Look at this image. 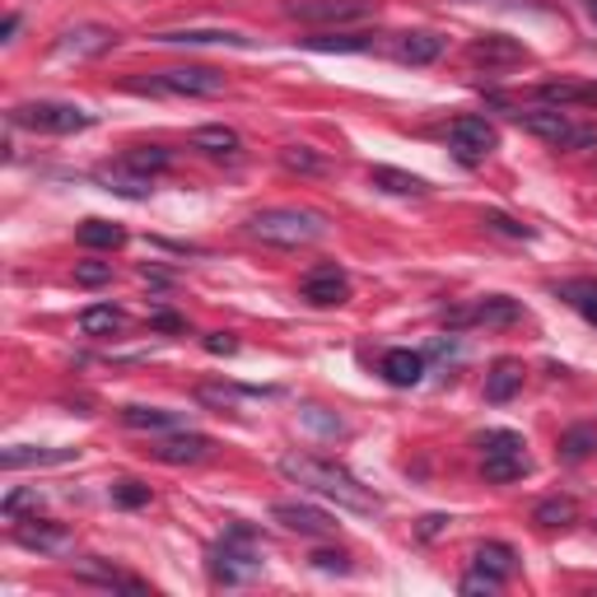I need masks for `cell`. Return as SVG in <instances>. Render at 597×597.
<instances>
[{
	"label": "cell",
	"instance_id": "ee69618b",
	"mask_svg": "<svg viewBox=\"0 0 597 597\" xmlns=\"http://www.w3.org/2000/svg\"><path fill=\"white\" fill-rule=\"evenodd\" d=\"M206 350H210V355H238V336H229V332H210V336H206Z\"/></svg>",
	"mask_w": 597,
	"mask_h": 597
},
{
	"label": "cell",
	"instance_id": "44dd1931",
	"mask_svg": "<svg viewBox=\"0 0 597 597\" xmlns=\"http://www.w3.org/2000/svg\"><path fill=\"white\" fill-rule=\"evenodd\" d=\"M14 542L19 546H29V551H47V555H62L70 551V532L66 528H56V523H19L14 528Z\"/></svg>",
	"mask_w": 597,
	"mask_h": 597
},
{
	"label": "cell",
	"instance_id": "7a4b0ae2",
	"mask_svg": "<svg viewBox=\"0 0 597 597\" xmlns=\"http://www.w3.org/2000/svg\"><path fill=\"white\" fill-rule=\"evenodd\" d=\"M248 234L262 238L271 248H313L327 238V220L317 210H298V206H271L257 210L248 220Z\"/></svg>",
	"mask_w": 597,
	"mask_h": 597
},
{
	"label": "cell",
	"instance_id": "7c38bea8",
	"mask_svg": "<svg viewBox=\"0 0 597 597\" xmlns=\"http://www.w3.org/2000/svg\"><path fill=\"white\" fill-rule=\"evenodd\" d=\"M150 453L169 467H192V463H206V457L215 453V439L210 434H196V430H169Z\"/></svg>",
	"mask_w": 597,
	"mask_h": 597
},
{
	"label": "cell",
	"instance_id": "3957f363",
	"mask_svg": "<svg viewBox=\"0 0 597 597\" xmlns=\"http://www.w3.org/2000/svg\"><path fill=\"white\" fill-rule=\"evenodd\" d=\"M262 542H257V532L243 528V523H234L225 532V542H215L210 546V579L215 584H225V588H238V584H252V579H262Z\"/></svg>",
	"mask_w": 597,
	"mask_h": 597
},
{
	"label": "cell",
	"instance_id": "d4e9b609",
	"mask_svg": "<svg viewBox=\"0 0 597 597\" xmlns=\"http://www.w3.org/2000/svg\"><path fill=\"white\" fill-rule=\"evenodd\" d=\"M532 523H542V528H569V523H579V500L574 495H551V500H542L532 509Z\"/></svg>",
	"mask_w": 597,
	"mask_h": 597
},
{
	"label": "cell",
	"instance_id": "9a60e30c",
	"mask_svg": "<svg viewBox=\"0 0 597 597\" xmlns=\"http://www.w3.org/2000/svg\"><path fill=\"white\" fill-rule=\"evenodd\" d=\"M532 94L546 108H597V79H546Z\"/></svg>",
	"mask_w": 597,
	"mask_h": 597
},
{
	"label": "cell",
	"instance_id": "8fae6325",
	"mask_svg": "<svg viewBox=\"0 0 597 597\" xmlns=\"http://www.w3.org/2000/svg\"><path fill=\"white\" fill-rule=\"evenodd\" d=\"M448 323L453 327H463V323H476V327H519L523 323V304H519V298H504V294H486V298H476L471 308L448 313Z\"/></svg>",
	"mask_w": 597,
	"mask_h": 597
},
{
	"label": "cell",
	"instance_id": "836d02e7",
	"mask_svg": "<svg viewBox=\"0 0 597 597\" xmlns=\"http://www.w3.org/2000/svg\"><path fill=\"white\" fill-rule=\"evenodd\" d=\"M597 448V430L593 425H574L561 434V457L565 463H584V457Z\"/></svg>",
	"mask_w": 597,
	"mask_h": 597
},
{
	"label": "cell",
	"instance_id": "ac0fdd59",
	"mask_svg": "<svg viewBox=\"0 0 597 597\" xmlns=\"http://www.w3.org/2000/svg\"><path fill=\"white\" fill-rule=\"evenodd\" d=\"M467 56L476 66H523L528 47L513 43V37H504V33H486V37H476V43L467 47Z\"/></svg>",
	"mask_w": 597,
	"mask_h": 597
},
{
	"label": "cell",
	"instance_id": "1f68e13d",
	"mask_svg": "<svg viewBox=\"0 0 597 597\" xmlns=\"http://www.w3.org/2000/svg\"><path fill=\"white\" fill-rule=\"evenodd\" d=\"M122 164H131L135 173L154 177V173H164V169L173 164V150H164V145H131V150L122 154Z\"/></svg>",
	"mask_w": 597,
	"mask_h": 597
},
{
	"label": "cell",
	"instance_id": "8d00e7d4",
	"mask_svg": "<svg viewBox=\"0 0 597 597\" xmlns=\"http://www.w3.org/2000/svg\"><path fill=\"white\" fill-rule=\"evenodd\" d=\"M481 225H486L490 234H500V238H519V243L536 238L532 225H519V220H513V215H504V210H486V215H481Z\"/></svg>",
	"mask_w": 597,
	"mask_h": 597
},
{
	"label": "cell",
	"instance_id": "74e56055",
	"mask_svg": "<svg viewBox=\"0 0 597 597\" xmlns=\"http://www.w3.org/2000/svg\"><path fill=\"white\" fill-rule=\"evenodd\" d=\"M281 164H285L290 173H323L327 159L317 154V150H308V145H285V150H281Z\"/></svg>",
	"mask_w": 597,
	"mask_h": 597
},
{
	"label": "cell",
	"instance_id": "cb8c5ba5",
	"mask_svg": "<svg viewBox=\"0 0 597 597\" xmlns=\"http://www.w3.org/2000/svg\"><path fill=\"white\" fill-rule=\"evenodd\" d=\"M122 425L127 430H159V434H169V430H183V415L164 411V406H122Z\"/></svg>",
	"mask_w": 597,
	"mask_h": 597
},
{
	"label": "cell",
	"instance_id": "bcb514c9",
	"mask_svg": "<svg viewBox=\"0 0 597 597\" xmlns=\"http://www.w3.org/2000/svg\"><path fill=\"white\" fill-rule=\"evenodd\" d=\"M444 528H448V519H444V513H430V519H421V528H415V532H421L425 542H430V536H439Z\"/></svg>",
	"mask_w": 597,
	"mask_h": 597
},
{
	"label": "cell",
	"instance_id": "2e32d148",
	"mask_svg": "<svg viewBox=\"0 0 597 597\" xmlns=\"http://www.w3.org/2000/svg\"><path fill=\"white\" fill-rule=\"evenodd\" d=\"M154 43H164V47H252V37L234 33V29H169V33H154Z\"/></svg>",
	"mask_w": 597,
	"mask_h": 597
},
{
	"label": "cell",
	"instance_id": "d6a6232c",
	"mask_svg": "<svg viewBox=\"0 0 597 597\" xmlns=\"http://www.w3.org/2000/svg\"><path fill=\"white\" fill-rule=\"evenodd\" d=\"M79 579L85 584H104V588H127V593H145L141 579H131L122 569H108V565H79Z\"/></svg>",
	"mask_w": 597,
	"mask_h": 597
},
{
	"label": "cell",
	"instance_id": "30bf717a",
	"mask_svg": "<svg viewBox=\"0 0 597 597\" xmlns=\"http://www.w3.org/2000/svg\"><path fill=\"white\" fill-rule=\"evenodd\" d=\"M448 145L463 164H481V159L500 145V131H495L486 117H457V122L448 127Z\"/></svg>",
	"mask_w": 597,
	"mask_h": 597
},
{
	"label": "cell",
	"instance_id": "5b68a950",
	"mask_svg": "<svg viewBox=\"0 0 597 597\" xmlns=\"http://www.w3.org/2000/svg\"><path fill=\"white\" fill-rule=\"evenodd\" d=\"M481 467H486V481L495 486H509V481H523L532 471V457L519 430H486L481 434Z\"/></svg>",
	"mask_w": 597,
	"mask_h": 597
},
{
	"label": "cell",
	"instance_id": "e575fe53",
	"mask_svg": "<svg viewBox=\"0 0 597 597\" xmlns=\"http://www.w3.org/2000/svg\"><path fill=\"white\" fill-rule=\"evenodd\" d=\"M196 397L210 406H234V402H248V397H271L262 388H234V383H206V388H196Z\"/></svg>",
	"mask_w": 597,
	"mask_h": 597
},
{
	"label": "cell",
	"instance_id": "f1b7e54d",
	"mask_svg": "<svg viewBox=\"0 0 597 597\" xmlns=\"http://www.w3.org/2000/svg\"><path fill=\"white\" fill-rule=\"evenodd\" d=\"M127 327V313L112 308V304H89L85 313H79V332L85 336H112Z\"/></svg>",
	"mask_w": 597,
	"mask_h": 597
},
{
	"label": "cell",
	"instance_id": "83f0119b",
	"mask_svg": "<svg viewBox=\"0 0 597 597\" xmlns=\"http://www.w3.org/2000/svg\"><path fill=\"white\" fill-rule=\"evenodd\" d=\"M369 183H373V187H383V192H392V196H425V192H430V187H425V177L402 173V169H388V164H378V169L369 173Z\"/></svg>",
	"mask_w": 597,
	"mask_h": 597
},
{
	"label": "cell",
	"instance_id": "4316f807",
	"mask_svg": "<svg viewBox=\"0 0 597 597\" xmlns=\"http://www.w3.org/2000/svg\"><path fill=\"white\" fill-rule=\"evenodd\" d=\"M79 238V248H98V252H112V248H122L127 243V229L122 225H112V220H85L75 229Z\"/></svg>",
	"mask_w": 597,
	"mask_h": 597
},
{
	"label": "cell",
	"instance_id": "ba28073f",
	"mask_svg": "<svg viewBox=\"0 0 597 597\" xmlns=\"http://www.w3.org/2000/svg\"><path fill=\"white\" fill-rule=\"evenodd\" d=\"M285 14L313 29H346V24H360V19L378 14V0H290Z\"/></svg>",
	"mask_w": 597,
	"mask_h": 597
},
{
	"label": "cell",
	"instance_id": "60d3db41",
	"mask_svg": "<svg viewBox=\"0 0 597 597\" xmlns=\"http://www.w3.org/2000/svg\"><path fill=\"white\" fill-rule=\"evenodd\" d=\"M112 262H75V285H108Z\"/></svg>",
	"mask_w": 597,
	"mask_h": 597
},
{
	"label": "cell",
	"instance_id": "f6af8a7d",
	"mask_svg": "<svg viewBox=\"0 0 597 597\" xmlns=\"http://www.w3.org/2000/svg\"><path fill=\"white\" fill-rule=\"evenodd\" d=\"M150 327L154 332H187V323L177 313H169V308H159V313H150Z\"/></svg>",
	"mask_w": 597,
	"mask_h": 597
},
{
	"label": "cell",
	"instance_id": "7dc6e473",
	"mask_svg": "<svg viewBox=\"0 0 597 597\" xmlns=\"http://www.w3.org/2000/svg\"><path fill=\"white\" fill-rule=\"evenodd\" d=\"M14 33H19V14H6V24H0V37H6V43H14Z\"/></svg>",
	"mask_w": 597,
	"mask_h": 597
},
{
	"label": "cell",
	"instance_id": "5bb4252c",
	"mask_svg": "<svg viewBox=\"0 0 597 597\" xmlns=\"http://www.w3.org/2000/svg\"><path fill=\"white\" fill-rule=\"evenodd\" d=\"M271 519L298 532V536H336V519L323 509H313V504H298V500H281V504H271Z\"/></svg>",
	"mask_w": 597,
	"mask_h": 597
},
{
	"label": "cell",
	"instance_id": "6da1fadb",
	"mask_svg": "<svg viewBox=\"0 0 597 597\" xmlns=\"http://www.w3.org/2000/svg\"><path fill=\"white\" fill-rule=\"evenodd\" d=\"M281 476H285V481H294V486H308L313 495H323V500L341 504V509H350V513H378V509H383V500H378L369 486H360L346 467L327 463V457L285 453V457H281Z\"/></svg>",
	"mask_w": 597,
	"mask_h": 597
},
{
	"label": "cell",
	"instance_id": "277c9868",
	"mask_svg": "<svg viewBox=\"0 0 597 597\" xmlns=\"http://www.w3.org/2000/svg\"><path fill=\"white\" fill-rule=\"evenodd\" d=\"M513 122H519L523 131H532L536 141H546L555 150H593L597 145V127H584V122H574V117L565 108H513L509 112Z\"/></svg>",
	"mask_w": 597,
	"mask_h": 597
},
{
	"label": "cell",
	"instance_id": "4dcf8cb0",
	"mask_svg": "<svg viewBox=\"0 0 597 597\" xmlns=\"http://www.w3.org/2000/svg\"><path fill=\"white\" fill-rule=\"evenodd\" d=\"M308 52H369L373 47V33H317V37H304Z\"/></svg>",
	"mask_w": 597,
	"mask_h": 597
},
{
	"label": "cell",
	"instance_id": "e0dca14e",
	"mask_svg": "<svg viewBox=\"0 0 597 597\" xmlns=\"http://www.w3.org/2000/svg\"><path fill=\"white\" fill-rule=\"evenodd\" d=\"M94 183L104 187V192H112V196H127V202H145L150 196V187H154V177H145V173H135L131 164H104V169H94Z\"/></svg>",
	"mask_w": 597,
	"mask_h": 597
},
{
	"label": "cell",
	"instance_id": "484cf974",
	"mask_svg": "<svg viewBox=\"0 0 597 597\" xmlns=\"http://www.w3.org/2000/svg\"><path fill=\"white\" fill-rule=\"evenodd\" d=\"M476 569H486V574H495V579H509L513 569H519V551H513L509 542H486V546H476Z\"/></svg>",
	"mask_w": 597,
	"mask_h": 597
},
{
	"label": "cell",
	"instance_id": "7402d4cb",
	"mask_svg": "<svg viewBox=\"0 0 597 597\" xmlns=\"http://www.w3.org/2000/svg\"><path fill=\"white\" fill-rule=\"evenodd\" d=\"M79 448H6L0 453V467L19 471V467H56V463H75Z\"/></svg>",
	"mask_w": 597,
	"mask_h": 597
},
{
	"label": "cell",
	"instance_id": "ab89813d",
	"mask_svg": "<svg viewBox=\"0 0 597 597\" xmlns=\"http://www.w3.org/2000/svg\"><path fill=\"white\" fill-rule=\"evenodd\" d=\"M37 504H43V495H37V490H10L6 500H0V513H6L10 523H19V519H24L29 509H37Z\"/></svg>",
	"mask_w": 597,
	"mask_h": 597
},
{
	"label": "cell",
	"instance_id": "7bdbcfd3",
	"mask_svg": "<svg viewBox=\"0 0 597 597\" xmlns=\"http://www.w3.org/2000/svg\"><path fill=\"white\" fill-rule=\"evenodd\" d=\"M313 565L327 569V574H350V555H341V551H317Z\"/></svg>",
	"mask_w": 597,
	"mask_h": 597
},
{
	"label": "cell",
	"instance_id": "b9f144b4",
	"mask_svg": "<svg viewBox=\"0 0 597 597\" xmlns=\"http://www.w3.org/2000/svg\"><path fill=\"white\" fill-rule=\"evenodd\" d=\"M504 579H495V574H486V569H476V574H467V579L463 584H457V588H463L467 597H476V593H495V588H500Z\"/></svg>",
	"mask_w": 597,
	"mask_h": 597
},
{
	"label": "cell",
	"instance_id": "d590c367",
	"mask_svg": "<svg viewBox=\"0 0 597 597\" xmlns=\"http://www.w3.org/2000/svg\"><path fill=\"white\" fill-rule=\"evenodd\" d=\"M555 294H565L569 304L579 308V313L588 317V323L597 327V285H593V281H569V285H561V290H555Z\"/></svg>",
	"mask_w": 597,
	"mask_h": 597
},
{
	"label": "cell",
	"instance_id": "4fadbf2b",
	"mask_svg": "<svg viewBox=\"0 0 597 597\" xmlns=\"http://www.w3.org/2000/svg\"><path fill=\"white\" fill-rule=\"evenodd\" d=\"M117 47V33L108 24H75L56 37V56H75V62H85V56H104Z\"/></svg>",
	"mask_w": 597,
	"mask_h": 597
},
{
	"label": "cell",
	"instance_id": "52a82bcc",
	"mask_svg": "<svg viewBox=\"0 0 597 597\" xmlns=\"http://www.w3.org/2000/svg\"><path fill=\"white\" fill-rule=\"evenodd\" d=\"M131 89H154V94H183V98H220L229 89V75L215 66H173L150 79H135Z\"/></svg>",
	"mask_w": 597,
	"mask_h": 597
},
{
	"label": "cell",
	"instance_id": "d6986e66",
	"mask_svg": "<svg viewBox=\"0 0 597 597\" xmlns=\"http://www.w3.org/2000/svg\"><path fill=\"white\" fill-rule=\"evenodd\" d=\"M448 47V37L444 33H406V37H397L392 43V56L402 66H430V62H439Z\"/></svg>",
	"mask_w": 597,
	"mask_h": 597
},
{
	"label": "cell",
	"instance_id": "603a6c76",
	"mask_svg": "<svg viewBox=\"0 0 597 597\" xmlns=\"http://www.w3.org/2000/svg\"><path fill=\"white\" fill-rule=\"evenodd\" d=\"M523 392V365L519 360H500L490 373H486V402H513Z\"/></svg>",
	"mask_w": 597,
	"mask_h": 597
},
{
	"label": "cell",
	"instance_id": "f35d334b",
	"mask_svg": "<svg viewBox=\"0 0 597 597\" xmlns=\"http://www.w3.org/2000/svg\"><path fill=\"white\" fill-rule=\"evenodd\" d=\"M112 504L117 509H145L150 504V486L145 481H112Z\"/></svg>",
	"mask_w": 597,
	"mask_h": 597
},
{
	"label": "cell",
	"instance_id": "ffe728a7",
	"mask_svg": "<svg viewBox=\"0 0 597 597\" xmlns=\"http://www.w3.org/2000/svg\"><path fill=\"white\" fill-rule=\"evenodd\" d=\"M378 373H383L392 388H415L425 378V355L421 350H406V346L402 350H388L383 365H378Z\"/></svg>",
	"mask_w": 597,
	"mask_h": 597
},
{
	"label": "cell",
	"instance_id": "8992f818",
	"mask_svg": "<svg viewBox=\"0 0 597 597\" xmlns=\"http://www.w3.org/2000/svg\"><path fill=\"white\" fill-rule=\"evenodd\" d=\"M10 127L47 131V135H75V131L94 127V112H85L79 104H62V98H37V104L10 108Z\"/></svg>",
	"mask_w": 597,
	"mask_h": 597
},
{
	"label": "cell",
	"instance_id": "f546056e",
	"mask_svg": "<svg viewBox=\"0 0 597 597\" xmlns=\"http://www.w3.org/2000/svg\"><path fill=\"white\" fill-rule=\"evenodd\" d=\"M192 150H206V154H238L243 150V135L234 127H196L192 131Z\"/></svg>",
	"mask_w": 597,
	"mask_h": 597
},
{
	"label": "cell",
	"instance_id": "9c48e42d",
	"mask_svg": "<svg viewBox=\"0 0 597 597\" xmlns=\"http://www.w3.org/2000/svg\"><path fill=\"white\" fill-rule=\"evenodd\" d=\"M298 298L313 308H336L350 298V275L336 267V262H317L304 281H298Z\"/></svg>",
	"mask_w": 597,
	"mask_h": 597
}]
</instances>
